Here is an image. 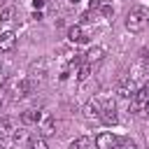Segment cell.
<instances>
[{
    "mask_svg": "<svg viewBox=\"0 0 149 149\" xmlns=\"http://www.w3.org/2000/svg\"><path fill=\"white\" fill-rule=\"evenodd\" d=\"M147 23H149V9L144 5H135V7L128 9V14H126V28L130 33H142L147 28Z\"/></svg>",
    "mask_w": 149,
    "mask_h": 149,
    "instance_id": "6da1fadb",
    "label": "cell"
},
{
    "mask_svg": "<svg viewBox=\"0 0 149 149\" xmlns=\"http://www.w3.org/2000/svg\"><path fill=\"white\" fill-rule=\"evenodd\" d=\"M5 91L9 93V98H14V100H19V98H26L30 91H33V81L28 79V77H14V79H7V84H5Z\"/></svg>",
    "mask_w": 149,
    "mask_h": 149,
    "instance_id": "7a4b0ae2",
    "label": "cell"
},
{
    "mask_svg": "<svg viewBox=\"0 0 149 149\" xmlns=\"http://www.w3.org/2000/svg\"><path fill=\"white\" fill-rule=\"evenodd\" d=\"M28 79L35 84V79L37 81H42L44 79V74H47V58H40V61H35V63H30V68H28Z\"/></svg>",
    "mask_w": 149,
    "mask_h": 149,
    "instance_id": "3957f363",
    "label": "cell"
},
{
    "mask_svg": "<svg viewBox=\"0 0 149 149\" xmlns=\"http://www.w3.org/2000/svg\"><path fill=\"white\" fill-rule=\"evenodd\" d=\"M84 116L86 119H100V112H102V102L98 100V98H91V100H86L84 102Z\"/></svg>",
    "mask_w": 149,
    "mask_h": 149,
    "instance_id": "277c9868",
    "label": "cell"
},
{
    "mask_svg": "<svg viewBox=\"0 0 149 149\" xmlns=\"http://www.w3.org/2000/svg\"><path fill=\"white\" fill-rule=\"evenodd\" d=\"M95 147L98 149H116L119 147V140H116L114 133H100L95 137Z\"/></svg>",
    "mask_w": 149,
    "mask_h": 149,
    "instance_id": "5b68a950",
    "label": "cell"
},
{
    "mask_svg": "<svg viewBox=\"0 0 149 149\" xmlns=\"http://www.w3.org/2000/svg\"><path fill=\"white\" fill-rule=\"evenodd\" d=\"M16 47V33L14 30H2L0 33V51H12Z\"/></svg>",
    "mask_w": 149,
    "mask_h": 149,
    "instance_id": "8992f818",
    "label": "cell"
},
{
    "mask_svg": "<svg viewBox=\"0 0 149 149\" xmlns=\"http://www.w3.org/2000/svg\"><path fill=\"white\" fill-rule=\"evenodd\" d=\"M68 40H70L72 44H81V42L88 40V35L84 33L81 26H70V28H68Z\"/></svg>",
    "mask_w": 149,
    "mask_h": 149,
    "instance_id": "52a82bcc",
    "label": "cell"
},
{
    "mask_svg": "<svg viewBox=\"0 0 149 149\" xmlns=\"http://www.w3.org/2000/svg\"><path fill=\"white\" fill-rule=\"evenodd\" d=\"M100 121H102V123H107V126H114V123H119V114H116L114 105H107V107H102V112H100Z\"/></svg>",
    "mask_w": 149,
    "mask_h": 149,
    "instance_id": "ba28073f",
    "label": "cell"
},
{
    "mask_svg": "<svg viewBox=\"0 0 149 149\" xmlns=\"http://www.w3.org/2000/svg\"><path fill=\"white\" fill-rule=\"evenodd\" d=\"M42 109H26L23 114H21V121L23 123H40L42 121Z\"/></svg>",
    "mask_w": 149,
    "mask_h": 149,
    "instance_id": "9c48e42d",
    "label": "cell"
},
{
    "mask_svg": "<svg viewBox=\"0 0 149 149\" xmlns=\"http://www.w3.org/2000/svg\"><path fill=\"white\" fill-rule=\"evenodd\" d=\"M102 56H105V49H102V47H91V49L86 51V63L93 65V63L102 61Z\"/></svg>",
    "mask_w": 149,
    "mask_h": 149,
    "instance_id": "30bf717a",
    "label": "cell"
},
{
    "mask_svg": "<svg viewBox=\"0 0 149 149\" xmlns=\"http://www.w3.org/2000/svg\"><path fill=\"white\" fill-rule=\"evenodd\" d=\"M116 93L119 95H123V98H133L135 95V84L128 79V81H123V84H119V88H116Z\"/></svg>",
    "mask_w": 149,
    "mask_h": 149,
    "instance_id": "8fae6325",
    "label": "cell"
},
{
    "mask_svg": "<svg viewBox=\"0 0 149 149\" xmlns=\"http://www.w3.org/2000/svg\"><path fill=\"white\" fill-rule=\"evenodd\" d=\"M91 137H86V135H81V137H77V140H72L70 142V147L68 149H91Z\"/></svg>",
    "mask_w": 149,
    "mask_h": 149,
    "instance_id": "7c38bea8",
    "label": "cell"
},
{
    "mask_svg": "<svg viewBox=\"0 0 149 149\" xmlns=\"http://www.w3.org/2000/svg\"><path fill=\"white\" fill-rule=\"evenodd\" d=\"M26 149H49V144H47V140H44V137H30Z\"/></svg>",
    "mask_w": 149,
    "mask_h": 149,
    "instance_id": "4fadbf2b",
    "label": "cell"
},
{
    "mask_svg": "<svg viewBox=\"0 0 149 149\" xmlns=\"http://www.w3.org/2000/svg\"><path fill=\"white\" fill-rule=\"evenodd\" d=\"M9 135H12V126H9V121H7V119H0V142L7 140Z\"/></svg>",
    "mask_w": 149,
    "mask_h": 149,
    "instance_id": "5bb4252c",
    "label": "cell"
},
{
    "mask_svg": "<svg viewBox=\"0 0 149 149\" xmlns=\"http://www.w3.org/2000/svg\"><path fill=\"white\" fill-rule=\"evenodd\" d=\"M88 74H91V65H88V63H84V65L74 72V77H77L79 81H86V79H88Z\"/></svg>",
    "mask_w": 149,
    "mask_h": 149,
    "instance_id": "9a60e30c",
    "label": "cell"
},
{
    "mask_svg": "<svg viewBox=\"0 0 149 149\" xmlns=\"http://www.w3.org/2000/svg\"><path fill=\"white\" fill-rule=\"evenodd\" d=\"M12 16H14V7H5V9H0V21H12Z\"/></svg>",
    "mask_w": 149,
    "mask_h": 149,
    "instance_id": "2e32d148",
    "label": "cell"
},
{
    "mask_svg": "<svg viewBox=\"0 0 149 149\" xmlns=\"http://www.w3.org/2000/svg\"><path fill=\"white\" fill-rule=\"evenodd\" d=\"M44 133H47V135H51V133H54V119H51V116L44 121Z\"/></svg>",
    "mask_w": 149,
    "mask_h": 149,
    "instance_id": "e0dca14e",
    "label": "cell"
},
{
    "mask_svg": "<svg viewBox=\"0 0 149 149\" xmlns=\"http://www.w3.org/2000/svg\"><path fill=\"white\" fill-rule=\"evenodd\" d=\"M100 14H102V16H112V14H114V9H112L109 5H100Z\"/></svg>",
    "mask_w": 149,
    "mask_h": 149,
    "instance_id": "ac0fdd59",
    "label": "cell"
},
{
    "mask_svg": "<svg viewBox=\"0 0 149 149\" xmlns=\"http://www.w3.org/2000/svg\"><path fill=\"white\" fill-rule=\"evenodd\" d=\"M33 9L35 12H42L44 9V0H33Z\"/></svg>",
    "mask_w": 149,
    "mask_h": 149,
    "instance_id": "d6986e66",
    "label": "cell"
},
{
    "mask_svg": "<svg viewBox=\"0 0 149 149\" xmlns=\"http://www.w3.org/2000/svg\"><path fill=\"white\" fill-rule=\"evenodd\" d=\"M100 5H102L100 0H91V2H88V9H91V12H93V9H100Z\"/></svg>",
    "mask_w": 149,
    "mask_h": 149,
    "instance_id": "ffe728a7",
    "label": "cell"
},
{
    "mask_svg": "<svg viewBox=\"0 0 149 149\" xmlns=\"http://www.w3.org/2000/svg\"><path fill=\"white\" fill-rule=\"evenodd\" d=\"M116 149H137V144H135V142H123V144L116 147Z\"/></svg>",
    "mask_w": 149,
    "mask_h": 149,
    "instance_id": "44dd1931",
    "label": "cell"
},
{
    "mask_svg": "<svg viewBox=\"0 0 149 149\" xmlns=\"http://www.w3.org/2000/svg\"><path fill=\"white\" fill-rule=\"evenodd\" d=\"M14 140H16V142L23 140V130H16V133H14Z\"/></svg>",
    "mask_w": 149,
    "mask_h": 149,
    "instance_id": "7402d4cb",
    "label": "cell"
},
{
    "mask_svg": "<svg viewBox=\"0 0 149 149\" xmlns=\"http://www.w3.org/2000/svg\"><path fill=\"white\" fill-rule=\"evenodd\" d=\"M68 2H70V5H77V2H79V0H68Z\"/></svg>",
    "mask_w": 149,
    "mask_h": 149,
    "instance_id": "603a6c76",
    "label": "cell"
},
{
    "mask_svg": "<svg viewBox=\"0 0 149 149\" xmlns=\"http://www.w3.org/2000/svg\"><path fill=\"white\" fill-rule=\"evenodd\" d=\"M144 109H147V112H149V98H147V105H144Z\"/></svg>",
    "mask_w": 149,
    "mask_h": 149,
    "instance_id": "cb8c5ba5",
    "label": "cell"
},
{
    "mask_svg": "<svg viewBox=\"0 0 149 149\" xmlns=\"http://www.w3.org/2000/svg\"><path fill=\"white\" fill-rule=\"evenodd\" d=\"M2 102H5V100H2V95H0V107H2Z\"/></svg>",
    "mask_w": 149,
    "mask_h": 149,
    "instance_id": "d4e9b609",
    "label": "cell"
},
{
    "mask_svg": "<svg viewBox=\"0 0 149 149\" xmlns=\"http://www.w3.org/2000/svg\"><path fill=\"white\" fill-rule=\"evenodd\" d=\"M0 84H2V72H0Z\"/></svg>",
    "mask_w": 149,
    "mask_h": 149,
    "instance_id": "484cf974",
    "label": "cell"
}]
</instances>
